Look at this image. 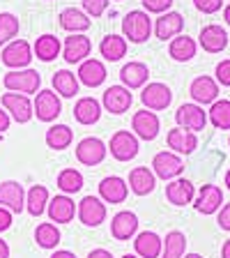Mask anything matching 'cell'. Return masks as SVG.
Segmentation results:
<instances>
[{
  "instance_id": "22",
  "label": "cell",
  "mask_w": 230,
  "mask_h": 258,
  "mask_svg": "<svg viewBox=\"0 0 230 258\" xmlns=\"http://www.w3.org/2000/svg\"><path fill=\"white\" fill-rule=\"evenodd\" d=\"M129 187L136 196H147L157 187V175L147 166H136L129 173Z\"/></svg>"
},
{
  "instance_id": "4",
  "label": "cell",
  "mask_w": 230,
  "mask_h": 258,
  "mask_svg": "<svg viewBox=\"0 0 230 258\" xmlns=\"http://www.w3.org/2000/svg\"><path fill=\"white\" fill-rule=\"evenodd\" d=\"M32 58L35 55H32V48L26 39H12L3 48V64L10 70H26Z\"/></svg>"
},
{
  "instance_id": "53",
  "label": "cell",
  "mask_w": 230,
  "mask_h": 258,
  "mask_svg": "<svg viewBox=\"0 0 230 258\" xmlns=\"http://www.w3.org/2000/svg\"><path fill=\"white\" fill-rule=\"evenodd\" d=\"M223 19H225V23L230 26V5H225V10H223Z\"/></svg>"
},
{
  "instance_id": "10",
  "label": "cell",
  "mask_w": 230,
  "mask_h": 258,
  "mask_svg": "<svg viewBox=\"0 0 230 258\" xmlns=\"http://www.w3.org/2000/svg\"><path fill=\"white\" fill-rule=\"evenodd\" d=\"M90 53H92L90 37L81 35V32H71V37H67L64 39V44H62V55H64V60H67L69 64L83 62Z\"/></svg>"
},
{
  "instance_id": "17",
  "label": "cell",
  "mask_w": 230,
  "mask_h": 258,
  "mask_svg": "<svg viewBox=\"0 0 230 258\" xmlns=\"http://www.w3.org/2000/svg\"><path fill=\"white\" fill-rule=\"evenodd\" d=\"M79 81L88 88H99L106 81V67H104L102 60L97 58H86L79 67Z\"/></svg>"
},
{
  "instance_id": "55",
  "label": "cell",
  "mask_w": 230,
  "mask_h": 258,
  "mask_svg": "<svg viewBox=\"0 0 230 258\" xmlns=\"http://www.w3.org/2000/svg\"><path fill=\"white\" fill-rule=\"evenodd\" d=\"M225 184H228V189H230V171L225 173Z\"/></svg>"
},
{
  "instance_id": "36",
  "label": "cell",
  "mask_w": 230,
  "mask_h": 258,
  "mask_svg": "<svg viewBox=\"0 0 230 258\" xmlns=\"http://www.w3.org/2000/svg\"><path fill=\"white\" fill-rule=\"evenodd\" d=\"M71 141H74V132L67 124H53L46 132V145L51 150H64V148H69Z\"/></svg>"
},
{
  "instance_id": "39",
  "label": "cell",
  "mask_w": 230,
  "mask_h": 258,
  "mask_svg": "<svg viewBox=\"0 0 230 258\" xmlns=\"http://www.w3.org/2000/svg\"><path fill=\"white\" fill-rule=\"evenodd\" d=\"M207 118L216 129H230V102L228 99H216V102H212V108H209Z\"/></svg>"
},
{
  "instance_id": "12",
  "label": "cell",
  "mask_w": 230,
  "mask_h": 258,
  "mask_svg": "<svg viewBox=\"0 0 230 258\" xmlns=\"http://www.w3.org/2000/svg\"><path fill=\"white\" fill-rule=\"evenodd\" d=\"M0 208H7L12 215H19L26 208V191H23V184L14 182V180H7V182L0 184Z\"/></svg>"
},
{
  "instance_id": "38",
  "label": "cell",
  "mask_w": 230,
  "mask_h": 258,
  "mask_svg": "<svg viewBox=\"0 0 230 258\" xmlns=\"http://www.w3.org/2000/svg\"><path fill=\"white\" fill-rule=\"evenodd\" d=\"M60 231L58 226L51 224V221H44V224L37 226V231H35V240H37V244L42 249H55L60 242Z\"/></svg>"
},
{
  "instance_id": "9",
  "label": "cell",
  "mask_w": 230,
  "mask_h": 258,
  "mask_svg": "<svg viewBox=\"0 0 230 258\" xmlns=\"http://www.w3.org/2000/svg\"><path fill=\"white\" fill-rule=\"evenodd\" d=\"M175 122L177 127L189 129V132H203L207 124V113L198 104H182L175 111Z\"/></svg>"
},
{
  "instance_id": "27",
  "label": "cell",
  "mask_w": 230,
  "mask_h": 258,
  "mask_svg": "<svg viewBox=\"0 0 230 258\" xmlns=\"http://www.w3.org/2000/svg\"><path fill=\"white\" fill-rule=\"evenodd\" d=\"M200 46L207 53H221L228 46V32L221 26H205L200 30Z\"/></svg>"
},
{
  "instance_id": "54",
  "label": "cell",
  "mask_w": 230,
  "mask_h": 258,
  "mask_svg": "<svg viewBox=\"0 0 230 258\" xmlns=\"http://www.w3.org/2000/svg\"><path fill=\"white\" fill-rule=\"evenodd\" d=\"M182 258H203L200 253H187V256H182Z\"/></svg>"
},
{
  "instance_id": "33",
  "label": "cell",
  "mask_w": 230,
  "mask_h": 258,
  "mask_svg": "<svg viewBox=\"0 0 230 258\" xmlns=\"http://www.w3.org/2000/svg\"><path fill=\"white\" fill-rule=\"evenodd\" d=\"M48 205V189L44 184H35L30 187V191L26 194V210L32 217H42L44 210Z\"/></svg>"
},
{
  "instance_id": "47",
  "label": "cell",
  "mask_w": 230,
  "mask_h": 258,
  "mask_svg": "<svg viewBox=\"0 0 230 258\" xmlns=\"http://www.w3.org/2000/svg\"><path fill=\"white\" fill-rule=\"evenodd\" d=\"M12 226V212L7 208H0V233L7 231Z\"/></svg>"
},
{
  "instance_id": "48",
  "label": "cell",
  "mask_w": 230,
  "mask_h": 258,
  "mask_svg": "<svg viewBox=\"0 0 230 258\" xmlns=\"http://www.w3.org/2000/svg\"><path fill=\"white\" fill-rule=\"evenodd\" d=\"M7 129H10V113L5 108H0V134L7 132Z\"/></svg>"
},
{
  "instance_id": "30",
  "label": "cell",
  "mask_w": 230,
  "mask_h": 258,
  "mask_svg": "<svg viewBox=\"0 0 230 258\" xmlns=\"http://www.w3.org/2000/svg\"><path fill=\"white\" fill-rule=\"evenodd\" d=\"M60 51H62V44H60V39L55 35H42V37H37L35 46H32V55H37L42 62L55 60L60 55Z\"/></svg>"
},
{
  "instance_id": "18",
  "label": "cell",
  "mask_w": 230,
  "mask_h": 258,
  "mask_svg": "<svg viewBox=\"0 0 230 258\" xmlns=\"http://www.w3.org/2000/svg\"><path fill=\"white\" fill-rule=\"evenodd\" d=\"M189 92H191L193 102L205 106V104L216 102V97H219V83H216L214 79H209V76H198V79H193Z\"/></svg>"
},
{
  "instance_id": "37",
  "label": "cell",
  "mask_w": 230,
  "mask_h": 258,
  "mask_svg": "<svg viewBox=\"0 0 230 258\" xmlns=\"http://www.w3.org/2000/svg\"><path fill=\"white\" fill-rule=\"evenodd\" d=\"M184 249H187V237L180 231H171L164 240V249H161V258H182Z\"/></svg>"
},
{
  "instance_id": "20",
  "label": "cell",
  "mask_w": 230,
  "mask_h": 258,
  "mask_svg": "<svg viewBox=\"0 0 230 258\" xmlns=\"http://www.w3.org/2000/svg\"><path fill=\"white\" fill-rule=\"evenodd\" d=\"M168 148L177 155H191L196 148H198V139H196V132H189V129H171L166 136Z\"/></svg>"
},
{
  "instance_id": "16",
  "label": "cell",
  "mask_w": 230,
  "mask_h": 258,
  "mask_svg": "<svg viewBox=\"0 0 230 258\" xmlns=\"http://www.w3.org/2000/svg\"><path fill=\"white\" fill-rule=\"evenodd\" d=\"M127 194H129L127 182H124L122 177H118V175H108V177H104L102 182H99V196H102L104 203H111V205L124 203Z\"/></svg>"
},
{
  "instance_id": "23",
  "label": "cell",
  "mask_w": 230,
  "mask_h": 258,
  "mask_svg": "<svg viewBox=\"0 0 230 258\" xmlns=\"http://www.w3.org/2000/svg\"><path fill=\"white\" fill-rule=\"evenodd\" d=\"M136 231H138V217L134 212H129V210H122L118 215L113 217L111 221V233L115 240H129V237H134Z\"/></svg>"
},
{
  "instance_id": "56",
  "label": "cell",
  "mask_w": 230,
  "mask_h": 258,
  "mask_svg": "<svg viewBox=\"0 0 230 258\" xmlns=\"http://www.w3.org/2000/svg\"><path fill=\"white\" fill-rule=\"evenodd\" d=\"M122 258H138V256H131V253H127V256H122Z\"/></svg>"
},
{
  "instance_id": "49",
  "label": "cell",
  "mask_w": 230,
  "mask_h": 258,
  "mask_svg": "<svg viewBox=\"0 0 230 258\" xmlns=\"http://www.w3.org/2000/svg\"><path fill=\"white\" fill-rule=\"evenodd\" d=\"M88 258H113L111 251H106V249H92L90 253H88Z\"/></svg>"
},
{
  "instance_id": "40",
  "label": "cell",
  "mask_w": 230,
  "mask_h": 258,
  "mask_svg": "<svg viewBox=\"0 0 230 258\" xmlns=\"http://www.w3.org/2000/svg\"><path fill=\"white\" fill-rule=\"evenodd\" d=\"M58 187L62 189L64 194H76L83 187V175H81L76 168H64L58 175Z\"/></svg>"
},
{
  "instance_id": "35",
  "label": "cell",
  "mask_w": 230,
  "mask_h": 258,
  "mask_svg": "<svg viewBox=\"0 0 230 258\" xmlns=\"http://www.w3.org/2000/svg\"><path fill=\"white\" fill-rule=\"evenodd\" d=\"M53 90L58 92L60 97H71L79 92V76H74L69 70H60L53 74Z\"/></svg>"
},
{
  "instance_id": "6",
  "label": "cell",
  "mask_w": 230,
  "mask_h": 258,
  "mask_svg": "<svg viewBox=\"0 0 230 258\" xmlns=\"http://www.w3.org/2000/svg\"><path fill=\"white\" fill-rule=\"evenodd\" d=\"M0 102H3V108L10 113L16 122H21V124L30 122L32 115H35L30 97L23 95V92H5Z\"/></svg>"
},
{
  "instance_id": "46",
  "label": "cell",
  "mask_w": 230,
  "mask_h": 258,
  "mask_svg": "<svg viewBox=\"0 0 230 258\" xmlns=\"http://www.w3.org/2000/svg\"><path fill=\"white\" fill-rule=\"evenodd\" d=\"M219 226L223 228V231H230V203H225L223 208H221V212H219Z\"/></svg>"
},
{
  "instance_id": "26",
  "label": "cell",
  "mask_w": 230,
  "mask_h": 258,
  "mask_svg": "<svg viewBox=\"0 0 230 258\" xmlns=\"http://www.w3.org/2000/svg\"><path fill=\"white\" fill-rule=\"evenodd\" d=\"M134 249L140 258H159L161 249H164V240H161L155 231H143L136 235Z\"/></svg>"
},
{
  "instance_id": "57",
  "label": "cell",
  "mask_w": 230,
  "mask_h": 258,
  "mask_svg": "<svg viewBox=\"0 0 230 258\" xmlns=\"http://www.w3.org/2000/svg\"><path fill=\"white\" fill-rule=\"evenodd\" d=\"M228 143H230V141H228Z\"/></svg>"
},
{
  "instance_id": "14",
  "label": "cell",
  "mask_w": 230,
  "mask_h": 258,
  "mask_svg": "<svg viewBox=\"0 0 230 258\" xmlns=\"http://www.w3.org/2000/svg\"><path fill=\"white\" fill-rule=\"evenodd\" d=\"M76 215H79L81 224L99 226L106 219V205H104L102 199H97V196H86L79 203V208H76Z\"/></svg>"
},
{
  "instance_id": "2",
  "label": "cell",
  "mask_w": 230,
  "mask_h": 258,
  "mask_svg": "<svg viewBox=\"0 0 230 258\" xmlns=\"http://www.w3.org/2000/svg\"><path fill=\"white\" fill-rule=\"evenodd\" d=\"M122 35L124 39H129L134 44L147 42V37L152 35V21L147 16V12H140V10L129 12L122 19Z\"/></svg>"
},
{
  "instance_id": "7",
  "label": "cell",
  "mask_w": 230,
  "mask_h": 258,
  "mask_svg": "<svg viewBox=\"0 0 230 258\" xmlns=\"http://www.w3.org/2000/svg\"><path fill=\"white\" fill-rule=\"evenodd\" d=\"M106 143L102 139H97V136H88L83 139L79 145H76V159L81 164H86V166H97V164H102L106 159Z\"/></svg>"
},
{
  "instance_id": "13",
  "label": "cell",
  "mask_w": 230,
  "mask_h": 258,
  "mask_svg": "<svg viewBox=\"0 0 230 258\" xmlns=\"http://www.w3.org/2000/svg\"><path fill=\"white\" fill-rule=\"evenodd\" d=\"M131 129H134V134L143 141H155L157 134H159L161 129V122L157 118L155 111H138L134 113V118H131Z\"/></svg>"
},
{
  "instance_id": "21",
  "label": "cell",
  "mask_w": 230,
  "mask_h": 258,
  "mask_svg": "<svg viewBox=\"0 0 230 258\" xmlns=\"http://www.w3.org/2000/svg\"><path fill=\"white\" fill-rule=\"evenodd\" d=\"M182 28H184L182 14H177V12H164L155 23V35L166 42V39L177 37V35L182 32Z\"/></svg>"
},
{
  "instance_id": "11",
  "label": "cell",
  "mask_w": 230,
  "mask_h": 258,
  "mask_svg": "<svg viewBox=\"0 0 230 258\" xmlns=\"http://www.w3.org/2000/svg\"><path fill=\"white\" fill-rule=\"evenodd\" d=\"M184 171V161L175 152H157L152 159V173L161 180H173Z\"/></svg>"
},
{
  "instance_id": "25",
  "label": "cell",
  "mask_w": 230,
  "mask_h": 258,
  "mask_svg": "<svg viewBox=\"0 0 230 258\" xmlns=\"http://www.w3.org/2000/svg\"><path fill=\"white\" fill-rule=\"evenodd\" d=\"M147 76H150V70H147V64L143 62H127L120 70V81H122V86L129 88V90H136V88H143L147 83Z\"/></svg>"
},
{
  "instance_id": "24",
  "label": "cell",
  "mask_w": 230,
  "mask_h": 258,
  "mask_svg": "<svg viewBox=\"0 0 230 258\" xmlns=\"http://www.w3.org/2000/svg\"><path fill=\"white\" fill-rule=\"evenodd\" d=\"M223 203V194L216 184H205L203 189L198 191V199L193 203V208L198 210L200 215H214L216 210L221 208Z\"/></svg>"
},
{
  "instance_id": "3",
  "label": "cell",
  "mask_w": 230,
  "mask_h": 258,
  "mask_svg": "<svg viewBox=\"0 0 230 258\" xmlns=\"http://www.w3.org/2000/svg\"><path fill=\"white\" fill-rule=\"evenodd\" d=\"M113 159L118 161H129L138 155V136L134 132H127V129H120L111 136V145H108Z\"/></svg>"
},
{
  "instance_id": "50",
  "label": "cell",
  "mask_w": 230,
  "mask_h": 258,
  "mask_svg": "<svg viewBox=\"0 0 230 258\" xmlns=\"http://www.w3.org/2000/svg\"><path fill=\"white\" fill-rule=\"evenodd\" d=\"M51 258H76V256L71 251H64V249H60V251L51 253Z\"/></svg>"
},
{
  "instance_id": "28",
  "label": "cell",
  "mask_w": 230,
  "mask_h": 258,
  "mask_svg": "<svg viewBox=\"0 0 230 258\" xmlns=\"http://www.w3.org/2000/svg\"><path fill=\"white\" fill-rule=\"evenodd\" d=\"M60 28L67 32H86L92 26L90 16L83 10H76V7H67V10L60 12Z\"/></svg>"
},
{
  "instance_id": "45",
  "label": "cell",
  "mask_w": 230,
  "mask_h": 258,
  "mask_svg": "<svg viewBox=\"0 0 230 258\" xmlns=\"http://www.w3.org/2000/svg\"><path fill=\"white\" fill-rule=\"evenodd\" d=\"M216 83L230 88V60H221L216 64Z\"/></svg>"
},
{
  "instance_id": "8",
  "label": "cell",
  "mask_w": 230,
  "mask_h": 258,
  "mask_svg": "<svg viewBox=\"0 0 230 258\" xmlns=\"http://www.w3.org/2000/svg\"><path fill=\"white\" fill-rule=\"evenodd\" d=\"M140 102L150 111H164V108L171 106L173 92L166 83H147V86H143V92H140Z\"/></svg>"
},
{
  "instance_id": "43",
  "label": "cell",
  "mask_w": 230,
  "mask_h": 258,
  "mask_svg": "<svg viewBox=\"0 0 230 258\" xmlns=\"http://www.w3.org/2000/svg\"><path fill=\"white\" fill-rule=\"evenodd\" d=\"M140 3H143L145 12H150V14H164L173 5V0H140Z\"/></svg>"
},
{
  "instance_id": "29",
  "label": "cell",
  "mask_w": 230,
  "mask_h": 258,
  "mask_svg": "<svg viewBox=\"0 0 230 258\" xmlns=\"http://www.w3.org/2000/svg\"><path fill=\"white\" fill-rule=\"evenodd\" d=\"M74 118L79 124H95L102 118V104L95 97H81L74 106Z\"/></svg>"
},
{
  "instance_id": "15",
  "label": "cell",
  "mask_w": 230,
  "mask_h": 258,
  "mask_svg": "<svg viewBox=\"0 0 230 258\" xmlns=\"http://www.w3.org/2000/svg\"><path fill=\"white\" fill-rule=\"evenodd\" d=\"M102 102H104V108H106L108 113L120 115V113H124L129 106H131L134 95H131L129 88H124V86H111V88H106Z\"/></svg>"
},
{
  "instance_id": "41",
  "label": "cell",
  "mask_w": 230,
  "mask_h": 258,
  "mask_svg": "<svg viewBox=\"0 0 230 258\" xmlns=\"http://www.w3.org/2000/svg\"><path fill=\"white\" fill-rule=\"evenodd\" d=\"M16 35H19V19L10 12H3L0 14V46L10 44Z\"/></svg>"
},
{
  "instance_id": "42",
  "label": "cell",
  "mask_w": 230,
  "mask_h": 258,
  "mask_svg": "<svg viewBox=\"0 0 230 258\" xmlns=\"http://www.w3.org/2000/svg\"><path fill=\"white\" fill-rule=\"evenodd\" d=\"M81 3H83V12L90 19H99L108 7V0H81Z\"/></svg>"
},
{
  "instance_id": "52",
  "label": "cell",
  "mask_w": 230,
  "mask_h": 258,
  "mask_svg": "<svg viewBox=\"0 0 230 258\" xmlns=\"http://www.w3.org/2000/svg\"><path fill=\"white\" fill-rule=\"evenodd\" d=\"M221 258H230V240L223 242V247H221Z\"/></svg>"
},
{
  "instance_id": "34",
  "label": "cell",
  "mask_w": 230,
  "mask_h": 258,
  "mask_svg": "<svg viewBox=\"0 0 230 258\" xmlns=\"http://www.w3.org/2000/svg\"><path fill=\"white\" fill-rule=\"evenodd\" d=\"M168 53H171L173 60L177 62H187L196 55V42L187 35H180V37H173L171 39V46H168Z\"/></svg>"
},
{
  "instance_id": "31",
  "label": "cell",
  "mask_w": 230,
  "mask_h": 258,
  "mask_svg": "<svg viewBox=\"0 0 230 258\" xmlns=\"http://www.w3.org/2000/svg\"><path fill=\"white\" fill-rule=\"evenodd\" d=\"M99 53L104 55V60L108 62H118L127 55V39L120 35H106L99 44Z\"/></svg>"
},
{
  "instance_id": "19",
  "label": "cell",
  "mask_w": 230,
  "mask_h": 258,
  "mask_svg": "<svg viewBox=\"0 0 230 258\" xmlns=\"http://www.w3.org/2000/svg\"><path fill=\"white\" fill-rule=\"evenodd\" d=\"M46 212L48 219L55 224H69L76 215V205L69 196H53V199H48Z\"/></svg>"
},
{
  "instance_id": "32",
  "label": "cell",
  "mask_w": 230,
  "mask_h": 258,
  "mask_svg": "<svg viewBox=\"0 0 230 258\" xmlns=\"http://www.w3.org/2000/svg\"><path fill=\"white\" fill-rule=\"evenodd\" d=\"M193 184L189 180H173L171 184L166 187V199L171 201L173 205H189L193 201Z\"/></svg>"
},
{
  "instance_id": "1",
  "label": "cell",
  "mask_w": 230,
  "mask_h": 258,
  "mask_svg": "<svg viewBox=\"0 0 230 258\" xmlns=\"http://www.w3.org/2000/svg\"><path fill=\"white\" fill-rule=\"evenodd\" d=\"M3 86H5L10 92L37 95L39 86H42V76H39V72L30 70V67H26V70H12V72H7L5 74Z\"/></svg>"
},
{
  "instance_id": "51",
  "label": "cell",
  "mask_w": 230,
  "mask_h": 258,
  "mask_svg": "<svg viewBox=\"0 0 230 258\" xmlns=\"http://www.w3.org/2000/svg\"><path fill=\"white\" fill-rule=\"evenodd\" d=\"M0 258H10V247L5 240H0Z\"/></svg>"
},
{
  "instance_id": "5",
  "label": "cell",
  "mask_w": 230,
  "mask_h": 258,
  "mask_svg": "<svg viewBox=\"0 0 230 258\" xmlns=\"http://www.w3.org/2000/svg\"><path fill=\"white\" fill-rule=\"evenodd\" d=\"M32 111L37 115V120L42 122H53L62 113V104H60V97L55 90H39L35 102H32Z\"/></svg>"
},
{
  "instance_id": "44",
  "label": "cell",
  "mask_w": 230,
  "mask_h": 258,
  "mask_svg": "<svg viewBox=\"0 0 230 258\" xmlns=\"http://www.w3.org/2000/svg\"><path fill=\"white\" fill-rule=\"evenodd\" d=\"M193 5H196V10L203 12V14H214V12L221 10L223 0H193Z\"/></svg>"
}]
</instances>
